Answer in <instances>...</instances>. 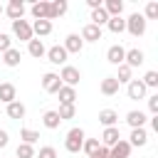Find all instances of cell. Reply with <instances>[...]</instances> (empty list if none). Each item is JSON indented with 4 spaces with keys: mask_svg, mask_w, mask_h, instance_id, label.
<instances>
[{
    "mask_svg": "<svg viewBox=\"0 0 158 158\" xmlns=\"http://www.w3.org/2000/svg\"><path fill=\"white\" fill-rule=\"evenodd\" d=\"M146 17L141 15V12H131L128 15V20H126V32L131 35V37H143L146 35Z\"/></svg>",
    "mask_w": 158,
    "mask_h": 158,
    "instance_id": "cell-1",
    "label": "cell"
},
{
    "mask_svg": "<svg viewBox=\"0 0 158 158\" xmlns=\"http://www.w3.org/2000/svg\"><path fill=\"white\" fill-rule=\"evenodd\" d=\"M81 143H84V131L81 128H69V133H67V138H64V148L69 151V153H79L81 151Z\"/></svg>",
    "mask_w": 158,
    "mask_h": 158,
    "instance_id": "cell-2",
    "label": "cell"
},
{
    "mask_svg": "<svg viewBox=\"0 0 158 158\" xmlns=\"http://www.w3.org/2000/svg\"><path fill=\"white\" fill-rule=\"evenodd\" d=\"M59 79H62L64 86H74V89H77V84H79V79H81V72H79L77 67H72V64H64L62 72H59Z\"/></svg>",
    "mask_w": 158,
    "mask_h": 158,
    "instance_id": "cell-3",
    "label": "cell"
},
{
    "mask_svg": "<svg viewBox=\"0 0 158 158\" xmlns=\"http://www.w3.org/2000/svg\"><path fill=\"white\" fill-rule=\"evenodd\" d=\"M12 35L22 42H30L35 35H32V25L27 20H12Z\"/></svg>",
    "mask_w": 158,
    "mask_h": 158,
    "instance_id": "cell-4",
    "label": "cell"
},
{
    "mask_svg": "<svg viewBox=\"0 0 158 158\" xmlns=\"http://www.w3.org/2000/svg\"><path fill=\"white\" fill-rule=\"evenodd\" d=\"M42 89H44L47 94H57V91L62 89V79H59V74L47 72V74L42 77Z\"/></svg>",
    "mask_w": 158,
    "mask_h": 158,
    "instance_id": "cell-5",
    "label": "cell"
},
{
    "mask_svg": "<svg viewBox=\"0 0 158 158\" xmlns=\"http://www.w3.org/2000/svg\"><path fill=\"white\" fill-rule=\"evenodd\" d=\"M62 47H64V52H67V54H79V52L84 49V42H81V37H79V35H74V32H72V35H67V37H64V44H62Z\"/></svg>",
    "mask_w": 158,
    "mask_h": 158,
    "instance_id": "cell-6",
    "label": "cell"
},
{
    "mask_svg": "<svg viewBox=\"0 0 158 158\" xmlns=\"http://www.w3.org/2000/svg\"><path fill=\"white\" fill-rule=\"evenodd\" d=\"M146 86H143V81L141 79H131L128 81V89H126V94H128V99H133V101H138V99H146Z\"/></svg>",
    "mask_w": 158,
    "mask_h": 158,
    "instance_id": "cell-7",
    "label": "cell"
},
{
    "mask_svg": "<svg viewBox=\"0 0 158 158\" xmlns=\"http://www.w3.org/2000/svg\"><path fill=\"white\" fill-rule=\"evenodd\" d=\"M121 141V131H118V126H109V128H104V133H101V146L104 148H111L114 143H118Z\"/></svg>",
    "mask_w": 158,
    "mask_h": 158,
    "instance_id": "cell-8",
    "label": "cell"
},
{
    "mask_svg": "<svg viewBox=\"0 0 158 158\" xmlns=\"http://www.w3.org/2000/svg\"><path fill=\"white\" fill-rule=\"evenodd\" d=\"M30 12H32L35 20H49V2H47V0H37V2L30 7ZM49 22H52V20H49Z\"/></svg>",
    "mask_w": 158,
    "mask_h": 158,
    "instance_id": "cell-9",
    "label": "cell"
},
{
    "mask_svg": "<svg viewBox=\"0 0 158 158\" xmlns=\"http://www.w3.org/2000/svg\"><path fill=\"white\" fill-rule=\"evenodd\" d=\"M123 57H126V49L121 47V44H111L109 49H106V59H109V64H123Z\"/></svg>",
    "mask_w": 158,
    "mask_h": 158,
    "instance_id": "cell-10",
    "label": "cell"
},
{
    "mask_svg": "<svg viewBox=\"0 0 158 158\" xmlns=\"http://www.w3.org/2000/svg\"><path fill=\"white\" fill-rule=\"evenodd\" d=\"M67 52H64V47L62 44H54V47H49L47 49V59L52 62V64H67Z\"/></svg>",
    "mask_w": 158,
    "mask_h": 158,
    "instance_id": "cell-11",
    "label": "cell"
},
{
    "mask_svg": "<svg viewBox=\"0 0 158 158\" xmlns=\"http://www.w3.org/2000/svg\"><path fill=\"white\" fill-rule=\"evenodd\" d=\"M143 59H146V54H143L141 49H136V47H133V49H126V57H123V64L133 69V67H141V64H143Z\"/></svg>",
    "mask_w": 158,
    "mask_h": 158,
    "instance_id": "cell-12",
    "label": "cell"
},
{
    "mask_svg": "<svg viewBox=\"0 0 158 158\" xmlns=\"http://www.w3.org/2000/svg\"><path fill=\"white\" fill-rule=\"evenodd\" d=\"M148 143V131L146 128H131V136H128V146L133 148H141V146H146Z\"/></svg>",
    "mask_w": 158,
    "mask_h": 158,
    "instance_id": "cell-13",
    "label": "cell"
},
{
    "mask_svg": "<svg viewBox=\"0 0 158 158\" xmlns=\"http://www.w3.org/2000/svg\"><path fill=\"white\" fill-rule=\"evenodd\" d=\"M128 156H131V146H128V141H123V138L109 148V158H128Z\"/></svg>",
    "mask_w": 158,
    "mask_h": 158,
    "instance_id": "cell-14",
    "label": "cell"
},
{
    "mask_svg": "<svg viewBox=\"0 0 158 158\" xmlns=\"http://www.w3.org/2000/svg\"><path fill=\"white\" fill-rule=\"evenodd\" d=\"M5 12H7L10 20H22V15H25V2H22V0H10L7 7H5Z\"/></svg>",
    "mask_w": 158,
    "mask_h": 158,
    "instance_id": "cell-15",
    "label": "cell"
},
{
    "mask_svg": "<svg viewBox=\"0 0 158 158\" xmlns=\"http://www.w3.org/2000/svg\"><path fill=\"white\" fill-rule=\"evenodd\" d=\"M81 42H99L101 40V27H96V25H84V30H81Z\"/></svg>",
    "mask_w": 158,
    "mask_h": 158,
    "instance_id": "cell-16",
    "label": "cell"
},
{
    "mask_svg": "<svg viewBox=\"0 0 158 158\" xmlns=\"http://www.w3.org/2000/svg\"><path fill=\"white\" fill-rule=\"evenodd\" d=\"M146 121H148V116L143 111H128L126 114V123L131 128H146Z\"/></svg>",
    "mask_w": 158,
    "mask_h": 158,
    "instance_id": "cell-17",
    "label": "cell"
},
{
    "mask_svg": "<svg viewBox=\"0 0 158 158\" xmlns=\"http://www.w3.org/2000/svg\"><path fill=\"white\" fill-rule=\"evenodd\" d=\"M118 86H121V84L116 81V77H104L99 89H101L104 96H114V94H118Z\"/></svg>",
    "mask_w": 158,
    "mask_h": 158,
    "instance_id": "cell-18",
    "label": "cell"
},
{
    "mask_svg": "<svg viewBox=\"0 0 158 158\" xmlns=\"http://www.w3.org/2000/svg\"><path fill=\"white\" fill-rule=\"evenodd\" d=\"M99 123H101L104 128L116 126V123H118V114H116L114 109H101V111H99Z\"/></svg>",
    "mask_w": 158,
    "mask_h": 158,
    "instance_id": "cell-19",
    "label": "cell"
},
{
    "mask_svg": "<svg viewBox=\"0 0 158 158\" xmlns=\"http://www.w3.org/2000/svg\"><path fill=\"white\" fill-rule=\"evenodd\" d=\"M15 99H17V89H15V84L2 81V84H0V101H2V104H10V101H15Z\"/></svg>",
    "mask_w": 158,
    "mask_h": 158,
    "instance_id": "cell-20",
    "label": "cell"
},
{
    "mask_svg": "<svg viewBox=\"0 0 158 158\" xmlns=\"http://www.w3.org/2000/svg\"><path fill=\"white\" fill-rule=\"evenodd\" d=\"M101 7L106 10L109 17H121V12H123V0H106V2H101Z\"/></svg>",
    "mask_w": 158,
    "mask_h": 158,
    "instance_id": "cell-21",
    "label": "cell"
},
{
    "mask_svg": "<svg viewBox=\"0 0 158 158\" xmlns=\"http://www.w3.org/2000/svg\"><path fill=\"white\" fill-rule=\"evenodd\" d=\"M25 114H27V109H25V104L22 101H10L7 104V116L10 118H15V121H20V118H25Z\"/></svg>",
    "mask_w": 158,
    "mask_h": 158,
    "instance_id": "cell-22",
    "label": "cell"
},
{
    "mask_svg": "<svg viewBox=\"0 0 158 158\" xmlns=\"http://www.w3.org/2000/svg\"><path fill=\"white\" fill-rule=\"evenodd\" d=\"M52 32V22L49 20H35L32 22V35H37V40L40 37H47Z\"/></svg>",
    "mask_w": 158,
    "mask_h": 158,
    "instance_id": "cell-23",
    "label": "cell"
},
{
    "mask_svg": "<svg viewBox=\"0 0 158 158\" xmlns=\"http://www.w3.org/2000/svg\"><path fill=\"white\" fill-rule=\"evenodd\" d=\"M27 52H30L35 59H40V57H44V54H47V47H44V42H42V40H35V37H32V40L27 42Z\"/></svg>",
    "mask_w": 158,
    "mask_h": 158,
    "instance_id": "cell-24",
    "label": "cell"
},
{
    "mask_svg": "<svg viewBox=\"0 0 158 158\" xmlns=\"http://www.w3.org/2000/svg\"><path fill=\"white\" fill-rule=\"evenodd\" d=\"M57 96H59V104H74V101H77V89L62 84V89L57 91Z\"/></svg>",
    "mask_w": 158,
    "mask_h": 158,
    "instance_id": "cell-25",
    "label": "cell"
},
{
    "mask_svg": "<svg viewBox=\"0 0 158 158\" xmlns=\"http://www.w3.org/2000/svg\"><path fill=\"white\" fill-rule=\"evenodd\" d=\"M42 123H44V128L54 131V128H59L62 118H59V114H57V111H44V114H42Z\"/></svg>",
    "mask_w": 158,
    "mask_h": 158,
    "instance_id": "cell-26",
    "label": "cell"
},
{
    "mask_svg": "<svg viewBox=\"0 0 158 158\" xmlns=\"http://www.w3.org/2000/svg\"><path fill=\"white\" fill-rule=\"evenodd\" d=\"M67 0H52L49 2V20H54V17H62L64 12H67Z\"/></svg>",
    "mask_w": 158,
    "mask_h": 158,
    "instance_id": "cell-27",
    "label": "cell"
},
{
    "mask_svg": "<svg viewBox=\"0 0 158 158\" xmlns=\"http://www.w3.org/2000/svg\"><path fill=\"white\" fill-rule=\"evenodd\" d=\"M20 59H22V54H20V49H15V47H10L7 52H2V62H5V67H17Z\"/></svg>",
    "mask_w": 158,
    "mask_h": 158,
    "instance_id": "cell-28",
    "label": "cell"
},
{
    "mask_svg": "<svg viewBox=\"0 0 158 158\" xmlns=\"http://www.w3.org/2000/svg\"><path fill=\"white\" fill-rule=\"evenodd\" d=\"M106 27H109V32L121 35V32H126V20H123V17H109Z\"/></svg>",
    "mask_w": 158,
    "mask_h": 158,
    "instance_id": "cell-29",
    "label": "cell"
},
{
    "mask_svg": "<svg viewBox=\"0 0 158 158\" xmlns=\"http://www.w3.org/2000/svg\"><path fill=\"white\" fill-rule=\"evenodd\" d=\"M106 22H109V15H106V10H104V7H96V10H91V25L101 27V25H106Z\"/></svg>",
    "mask_w": 158,
    "mask_h": 158,
    "instance_id": "cell-30",
    "label": "cell"
},
{
    "mask_svg": "<svg viewBox=\"0 0 158 158\" xmlns=\"http://www.w3.org/2000/svg\"><path fill=\"white\" fill-rule=\"evenodd\" d=\"M57 114H59V118H62V121H67V118H74V116H77V106H74V104H59Z\"/></svg>",
    "mask_w": 158,
    "mask_h": 158,
    "instance_id": "cell-31",
    "label": "cell"
},
{
    "mask_svg": "<svg viewBox=\"0 0 158 158\" xmlns=\"http://www.w3.org/2000/svg\"><path fill=\"white\" fill-rule=\"evenodd\" d=\"M20 138H22V143L35 146V143L40 141V133H37V131H32V128H22V131H20Z\"/></svg>",
    "mask_w": 158,
    "mask_h": 158,
    "instance_id": "cell-32",
    "label": "cell"
},
{
    "mask_svg": "<svg viewBox=\"0 0 158 158\" xmlns=\"http://www.w3.org/2000/svg\"><path fill=\"white\" fill-rule=\"evenodd\" d=\"M131 67H126V64H118V74H116V81L118 84H128L131 81Z\"/></svg>",
    "mask_w": 158,
    "mask_h": 158,
    "instance_id": "cell-33",
    "label": "cell"
},
{
    "mask_svg": "<svg viewBox=\"0 0 158 158\" xmlns=\"http://www.w3.org/2000/svg\"><path fill=\"white\" fill-rule=\"evenodd\" d=\"M15 156H17V158H35V146L20 143V146L15 148Z\"/></svg>",
    "mask_w": 158,
    "mask_h": 158,
    "instance_id": "cell-34",
    "label": "cell"
},
{
    "mask_svg": "<svg viewBox=\"0 0 158 158\" xmlns=\"http://www.w3.org/2000/svg\"><path fill=\"white\" fill-rule=\"evenodd\" d=\"M141 81H143V86H146V89H156V86H158V72H153V69H151V72H146V77H143Z\"/></svg>",
    "mask_w": 158,
    "mask_h": 158,
    "instance_id": "cell-35",
    "label": "cell"
},
{
    "mask_svg": "<svg viewBox=\"0 0 158 158\" xmlns=\"http://www.w3.org/2000/svg\"><path fill=\"white\" fill-rule=\"evenodd\" d=\"M101 143H99V138H84V143H81V151L86 153V156H91L96 148H99Z\"/></svg>",
    "mask_w": 158,
    "mask_h": 158,
    "instance_id": "cell-36",
    "label": "cell"
},
{
    "mask_svg": "<svg viewBox=\"0 0 158 158\" xmlns=\"http://www.w3.org/2000/svg\"><path fill=\"white\" fill-rule=\"evenodd\" d=\"M143 17H146V22L158 17V2H156V0H151V2L146 5V12H143Z\"/></svg>",
    "mask_w": 158,
    "mask_h": 158,
    "instance_id": "cell-37",
    "label": "cell"
},
{
    "mask_svg": "<svg viewBox=\"0 0 158 158\" xmlns=\"http://www.w3.org/2000/svg\"><path fill=\"white\" fill-rule=\"evenodd\" d=\"M35 158H57V151L52 146H42L40 153H35Z\"/></svg>",
    "mask_w": 158,
    "mask_h": 158,
    "instance_id": "cell-38",
    "label": "cell"
},
{
    "mask_svg": "<svg viewBox=\"0 0 158 158\" xmlns=\"http://www.w3.org/2000/svg\"><path fill=\"white\" fill-rule=\"evenodd\" d=\"M10 47H12V40H10V35L0 32V52H7Z\"/></svg>",
    "mask_w": 158,
    "mask_h": 158,
    "instance_id": "cell-39",
    "label": "cell"
},
{
    "mask_svg": "<svg viewBox=\"0 0 158 158\" xmlns=\"http://www.w3.org/2000/svg\"><path fill=\"white\" fill-rule=\"evenodd\" d=\"M148 111H151L153 116H158V94L148 96Z\"/></svg>",
    "mask_w": 158,
    "mask_h": 158,
    "instance_id": "cell-40",
    "label": "cell"
},
{
    "mask_svg": "<svg viewBox=\"0 0 158 158\" xmlns=\"http://www.w3.org/2000/svg\"><path fill=\"white\" fill-rule=\"evenodd\" d=\"M89 158H109V148H104V146H99V148H96V151H94V153H91Z\"/></svg>",
    "mask_w": 158,
    "mask_h": 158,
    "instance_id": "cell-41",
    "label": "cell"
},
{
    "mask_svg": "<svg viewBox=\"0 0 158 158\" xmlns=\"http://www.w3.org/2000/svg\"><path fill=\"white\" fill-rule=\"evenodd\" d=\"M7 141H10L7 131H2V128H0V148H5V146H7Z\"/></svg>",
    "mask_w": 158,
    "mask_h": 158,
    "instance_id": "cell-42",
    "label": "cell"
},
{
    "mask_svg": "<svg viewBox=\"0 0 158 158\" xmlns=\"http://www.w3.org/2000/svg\"><path fill=\"white\" fill-rule=\"evenodd\" d=\"M86 5H89L91 10H96V7H101V0H86Z\"/></svg>",
    "mask_w": 158,
    "mask_h": 158,
    "instance_id": "cell-43",
    "label": "cell"
},
{
    "mask_svg": "<svg viewBox=\"0 0 158 158\" xmlns=\"http://www.w3.org/2000/svg\"><path fill=\"white\" fill-rule=\"evenodd\" d=\"M151 128H153V131H158V116H153V118H151Z\"/></svg>",
    "mask_w": 158,
    "mask_h": 158,
    "instance_id": "cell-44",
    "label": "cell"
},
{
    "mask_svg": "<svg viewBox=\"0 0 158 158\" xmlns=\"http://www.w3.org/2000/svg\"><path fill=\"white\" fill-rule=\"evenodd\" d=\"M0 15H2V5H0Z\"/></svg>",
    "mask_w": 158,
    "mask_h": 158,
    "instance_id": "cell-45",
    "label": "cell"
}]
</instances>
